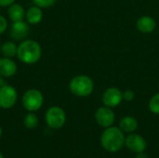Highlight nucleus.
Listing matches in <instances>:
<instances>
[{
  "instance_id": "25",
  "label": "nucleus",
  "mask_w": 159,
  "mask_h": 158,
  "mask_svg": "<svg viewBox=\"0 0 159 158\" xmlns=\"http://www.w3.org/2000/svg\"><path fill=\"white\" fill-rule=\"evenodd\" d=\"M1 136H2V129L0 127V138H1Z\"/></svg>"
},
{
  "instance_id": "22",
  "label": "nucleus",
  "mask_w": 159,
  "mask_h": 158,
  "mask_svg": "<svg viewBox=\"0 0 159 158\" xmlns=\"http://www.w3.org/2000/svg\"><path fill=\"white\" fill-rule=\"evenodd\" d=\"M15 2V0H0V7H9Z\"/></svg>"
},
{
  "instance_id": "21",
  "label": "nucleus",
  "mask_w": 159,
  "mask_h": 158,
  "mask_svg": "<svg viewBox=\"0 0 159 158\" xmlns=\"http://www.w3.org/2000/svg\"><path fill=\"white\" fill-rule=\"evenodd\" d=\"M7 19L4 16L0 15V34L5 33V31L7 30Z\"/></svg>"
},
{
  "instance_id": "8",
  "label": "nucleus",
  "mask_w": 159,
  "mask_h": 158,
  "mask_svg": "<svg viewBox=\"0 0 159 158\" xmlns=\"http://www.w3.org/2000/svg\"><path fill=\"white\" fill-rule=\"evenodd\" d=\"M123 100V93L117 88H109L102 94V102L105 106L113 108L120 104Z\"/></svg>"
},
{
  "instance_id": "14",
  "label": "nucleus",
  "mask_w": 159,
  "mask_h": 158,
  "mask_svg": "<svg viewBox=\"0 0 159 158\" xmlns=\"http://www.w3.org/2000/svg\"><path fill=\"white\" fill-rule=\"evenodd\" d=\"M43 18V12L41 7L34 6L31 7L26 12H25V19L28 23L30 24H37L42 20Z\"/></svg>"
},
{
  "instance_id": "5",
  "label": "nucleus",
  "mask_w": 159,
  "mask_h": 158,
  "mask_svg": "<svg viewBox=\"0 0 159 158\" xmlns=\"http://www.w3.org/2000/svg\"><path fill=\"white\" fill-rule=\"evenodd\" d=\"M47 125L53 129H59L65 124L66 115L63 109L59 106H52L48 108L45 115Z\"/></svg>"
},
{
  "instance_id": "17",
  "label": "nucleus",
  "mask_w": 159,
  "mask_h": 158,
  "mask_svg": "<svg viewBox=\"0 0 159 158\" xmlns=\"http://www.w3.org/2000/svg\"><path fill=\"white\" fill-rule=\"evenodd\" d=\"M23 125L28 129H34L38 126V117L34 112H29L23 118Z\"/></svg>"
},
{
  "instance_id": "2",
  "label": "nucleus",
  "mask_w": 159,
  "mask_h": 158,
  "mask_svg": "<svg viewBox=\"0 0 159 158\" xmlns=\"http://www.w3.org/2000/svg\"><path fill=\"white\" fill-rule=\"evenodd\" d=\"M41 56L42 48L40 45L34 40H23L18 47L17 57L25 64H34L37 62Z\"/></svg>"
},
{
  "instance_id": "28",
  "label": "nucleus",
  "mask_w": 159,
  "mask_h": 158,
  "mask_svg": "<svg viewBox=\"0 0 159 158\" xmlns=\"http://www.w3.org/2000/svg\"><path fill=\"white\" fill-rule=\"evenodd\" d=\"M158 87H159V84H158Z\"/></svg>"
},
{
  "instance_id": "4",
  "label": "nucleus",
  "mask_w": 159,
  "mask_h": 158,
  "mask_svg": "<svg viewBox=\"0 0 159 158\" xmlns=\"http://www.w3.org/2000/svg\"><path fill=\"white\" fill-rule=\"evenodd\" d=\"M21 102L25 110L28 112H36L42 107L44 97L38 89L31 88L23 94Z\"/></svg>"
},
{
  "instance_id": "18",
  "label": "nucleus",
  "mask_w": 159,
  "mask_h": 158,
  "mask_svg": "<svg viewBox=\"0 0 159 158\" xmlns=\"http://www.w3.org/2000/svg\"><path fill=\"white\" fill-rule=\"evenodd\" d=\"M148 106L152 113L159 115V92L151 98Z\"/></svg>"
},
{
  "instance_id": "9",
  "label": "nucleus",
  "mask_w": 159,
  "mask_h": 158,
  "mask_svg": "<svg viewBox=\"0 0 159 158\" xmlns=\"http://www.w3.org/2000/svg\"><path fill=\"white\" fill-rule=\"evenodd\" d=\"M125 144L130 151L136 154L144 152L147 146V143L144 138H143L141 135H138V134L129 135L125 139Z\"/></svg>"
},
{
  "instance_id": "6",
  "label": "nucleus",
  "mask_w": 159,
  "mask_h": 158,
  "mask_svg": "<svg viewBox=\"0 0 159 158\" xmlns=\"http://www.w3.org/2000/svg\"><path fill=\"white\" fill-rule=\"evenodd\" d=\"M18 100V93L14 87L4 85L0 88V108L10 109Z\"/></svg>"
},
{
  "instance_id": "24",
  "label": "nucleus",
  "mask_w": 159,
  "mask_h": 158,
  "mask_svg": "<svg viewBox=\"0 0 159 158\" xmlns=\"http://www.w3.org/2000/svg\"><path fill=\"white\" fill-rule=\"evenodd\" d=\"M4 85H5V81H4V79H3V76L0 75V88H1L2 86H4Z\"/></svg>"
},
{
  "instance_id": "11",
  "label": "nucleus",
  "mask_w": 159,
  "mask_h": 158,
  "mask_svg": "<svg viewBox=\"0 0 159 158\" xmlns=\"http://www.w3.org/2000/svg\"><path fill=\"white\" fill-rule=\"evenodd\" d=\"M17 72V64L10 58L0 59V75L3 77H11Z\"/></svg>"
},
{
  "instance_id": "23",
  "label": "nucleus",
  "mask_w": 159,
  "mask_h": 158,
  "mask_svg": "<svg viewBox=\"0 0 159 158\" xmlns=\"http://www.w3.org/2000/svg\"><path fill=\"white\" fill-rule=\"evenodd\" d=\"M135 158H148V156L145 154H143V152H142V153H138Z\"/></svg>"
},
{
  "instance_id": "27",
  "label": "nucleus",
  "mask_w": 159,
  "mask_h": 158,
  "mask_svg": "<svg viewBox=\"0 0 159 158\" xmlns=\"http://www.w3.org/2000/svg\"><path fill=\"white\" fill-rule=\"evenodd\" d=\"M0 47H1V45H0Z\"/></svg>"
},
{
  "instance_id": "16",
  "label": "nucleus",
  "mask_w": 159,
  "mask_h": 158,
  "mask_svg": "<svg viewBox=\"0 0 159 158\" xmlns=\"http://www.w3.org/2000/svg\"><path fill=\"white\" fill-rule=\"evenodd\" d=\"M17 49H18V47L15 45L14 42H11V41L5 42L0 47V50L3 56L7 58H10V59L14 57L15 55H17Z\"/></svg>"
},
{
  "instance_id": "10",
  "label": "nucleus",
  "mask_w": 159,
  "mask_h": 158,
  "mask_svg": "<svg viewBox=\"0 0 159 158\" xmlns=\"http://www.w3.org/2000/svg\"><path fill=\"white\" fill-rule=\"evenodd\" d=\"M29 34L28 23L24 20L14 21L10 27V36L15 40H22L27 37Z\"/></svg>"
},
{
  "instance_id": "26",
  "label": "nucleus",
  "mask_w": 159,
  "mask_h": 158,
  "mask_svg": "<svg viewBox=\"0 0 159 158\" xmlns=\"http://www.w3.org/2000/svg\"><path fill=\"white\" fill-rule=\"evenodd\" d=\"M0 158H4V156H3L2 153H0Z\"/></svg>"
},
{
  "instance_id": "15",
  "label": "nucleus",
  "mask_w": 159,
  "mask_h": 158,
  "mask_svg": "<svg viewBox=\"0 0 159 158\" xmlns=\"http://www.w3.org/2000/svg\"><path fill=\"white\" fill-rule=\"evenodd\" d=\"M138 128V121L132 116H125L119 122V129L123 132H133Z\"/></svg>"
},
{
  "instance_id": "19",
  "label": "nucleus",
  "mask_w": 159,
  "mask_h": 158,
  "mask_svg": "<svg viewBox=\"0 0 159 158\" xmlns=\"http://www.w3.org/2000/svg\"><path fill=\"white\" fill-rule=\"evenodd\" d=\"M33 1L35 4V6L44 8V7H49L53 6L57 0H33Z\"/></svg>"
},
{
  "instance_id": "12",
  "label": "nucleus",
  "mask_w": 159,
  "mask_h": 158,
  "mask_svg": "<svg viewBox=\"0 0 159 158\" xmlns=\"http://www.w3.org/2000/svg\"><path fill=\"white\" fill-rule=\"evenodd\" d=\"M136 26L141 33L150 34L155 31L157 27V22L155 19L150 16H143L137 20Z\"/></svg>"
},
{
  "instance_id": "20",
  "label": "nucleus",
  "mask_w": 159,
  "mask_h": 158,
  "mask_svg": "<svg viewBox=\"0 0 159 158\" xmlns=\"http://www.w3.org/2000/svg\"><path fill=\"white\" fill-rule=\"evenodd\" d=\"M135 97V93L134 91L130 90V89H127L123 92V100L127 101V102H131Z\"/></svg>"
},
{
  "instance_id": "13",
  "label": "nucleus",
  "mask_w": 159,
  "mask_h": 158,
  "mask_svg": "<svg viewBox=\"0 0 159 158\" xmlns=\"http://www.w3.org/2000/svg\"><path fill=\"white\" fill-rule=\"evenodd\" d=\"M7 14H8L9 19L12 20V22L23 20V19L25 18L24 8L20 4L13 3L12 5H10L7 9Z\"/></svg>"
},
{
  "instance_id": "7",
  "label": "nucleus",
  "mask_w": 159,
  "mask_h": 158,
  "mask_svg": "<svg viewBox=\"0 0 159 158\" xmlns=\"http://www.w3.org/2000/svg\"><path fill=\"white\" fill-rule=\"evenodd\" d=\"M95 120L99 126L109 128L115 122V113L110 107H100L95 113Z\"/></svg>"
},
{
  "instance_id": "3",
  "label": "nucleus",
  "mask_w": 159,
  "mask_h": 158,
  "mask_svg": "<svg viewBox=\"0 0 159 158\" xmlns=\"http://www.w3.org/2000/svg\"><path fill=\"white\" fill-rule=\"evenodd\" d=\"M69 89L77 97H87L92 93L94 89V83L88 75H76L71 79L69 83Z\"/></svg>"
},
{
  "instance_id": "1",
  "label": "nucleus",
  "mask_w": 159,
  "mask_h": 158,
  "mask_svg": "<svg viewBox=\"0 0 159 158\" xmlns=\"http://www.w3.org/2000/svg\"><path fill=\"white\" fill-rule=\"evenodd\" d=\"M125 136L123 131L116 127H109L102 132L101 144L104 150L110 153L118 152L125 144Z\"/></svg>"
}]
</instances>
